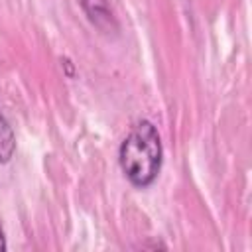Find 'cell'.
I'll list each match as a JSON object with an SVG mask.
<instances>
[{
    "label": "cell",
    "instance_id": "3957f363",
    "mask_svg": "<svg viewBox=\"0 0 252 252\" xmlns=\"http://www.w3.org/2000/svg\"><path fill=\"white\" fill-rule=\"evenodd\" d=\"M16 152V136L4 114L0 112V165L8 163Z\"/></svg>",
    "mask_w": 252,
    "mask_h": 252
},
{
    "label": "cell",
    "instance_id": "277c9868",
    "mask_svg": "<svg viewBox=\"0 0 252 252\" xmlns=\"http://www.w3.org/2000/svg\"><path fill=\"white\" fill-rule=\"evenodd\" d=\"M8 244H6V236H4V228H2V222H0V250H6Z\"/></svg>",
    "mask_w": 252,
    "mask_h": 252
},
{
    "label": "cell",
    "instance_id": "6da1fadb",
    "mask_svg": "<svg viewBox=\"0 0 252 252\" xmlns=\"http://www.w3.org/2000/svg\"><path fill=\"white\" fill-rule=\"evenodd\" d=\"M120 169L126 179L140 189L150 187L161 169L163 146L158 128L150 120H140L132 126L118 150Z\"/></svg>",
    "mask_w": 252,
    "mask_h": 252
},
{
    "label": "cell",
    "instance_id": "7a4b0ae2",
    "mask_svg": "<svg viewBox=\"0 0 252 252\" xmlns=\"http://www.w3.org/2000/svg\"><path fill=\"white\" fill-rule=\"evenodd\" d=\"M81 6L85 10V14L89 16V20L96 28L110 30V26H116L114 16H112V10L106 4V0H81Z\"/></svg>",
    "mask_w": 252,
    "mask_h": 252
}]
</instances>
